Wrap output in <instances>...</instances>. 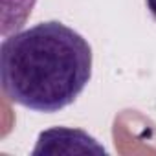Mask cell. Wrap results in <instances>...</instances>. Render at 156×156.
<instances>
[{
  "label": "cell",
  "instance_id": "cell-2",
  "mask_svg": "<svg viewBox=\"0 0 156 156\" xmlns=\"http://www.w3.org/2000/svg\"><path fill=\"white\" fill-rule=\"evenodd\" d=\"M35 2L37 0H2V26H0V31L4 37L20 31Z\"/></svg>",
  "mask_w": 156,
  "mask_h": 156
},
{
  "label": "cell",
  "instance_id": "cell-3",
  "mask_svg": "<svg viewBox=\"0 0 156 156\" xmlns=\"http://www.w3.org/2000/svg\"><path fill=\"white\" fill-rule=\"evenodd\" d=\"M145 6H147V9H149L151 17L156 20V0H145Z\"/></svg>",
  "mask_w": 156,
  "mask_h": 156
},
{
  "label": "cell",
  "instance_id": "cell-1",
  "mask_svg": "<svg viewBox=\"0 0 156 156\" xmlns=\"http://www.w3.org/2000/svg\"><path fill=\"white\" fill-rule=\"evenodd\" d=\"M92 77L88 41L59 20L4 37L0 83L4 96L33 112L53 114L72 105Z\"/></svg>",
  "mask_w": 156,
  "mask_h": 156
}]
</instances>
